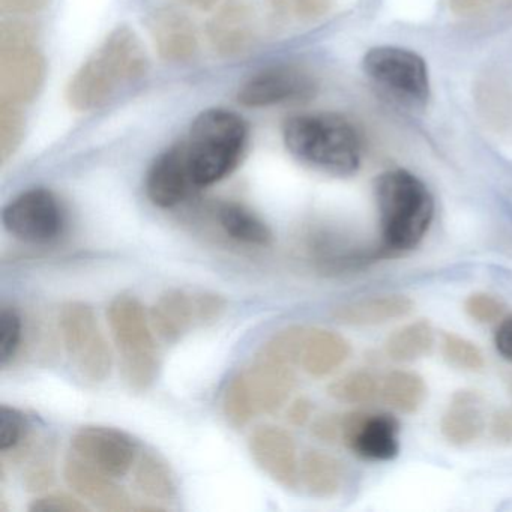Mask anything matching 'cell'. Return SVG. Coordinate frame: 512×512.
Here are the masks:
<instances>
[{
  "instance_id": "cell-1",
  "label": "cell",
  "mask_w": 512,
  "mask_h": 512,
  "mask_svg": "<svg viewBox=\"0 0 512 512\" xmlns=\"http://www.w3.org/2000/svg\"><path fill=\"white\" fill-rule=\"evenodd\" d=\"M148 70V53L142 41L133 29L119 26L76 71L65 98L77 112L100 109L122 86L142 79Z\"/></svg>"
},
{
  "instance_id": "cell-2",
  "label": "cell",
  "mask_w": 512,
  "mask_h": 512,
  "mask_svg": "<svg viewBox=\"0 0 512 512\" xmlns=\"http://www.w3.org/2000/svg\"><path fill=\"white\" fill-rule=\"evenodd\" d=\"M374 199L383 256H401L419 247L434 218L427 185L407 170H389L376 179Z\"/></svg>"
},
{
  "instance_id": "cell-3",
  "label": "cell",
  "mask_w": 512,
  "mask_h": 512,
  "mask_svg": "<svg viewBox=\"0 0 512 512\" xmlns=\"http://www.w3.org/2000/svg\"><path fill=\"white\" fill-rule=\"evenodd\" d=\"M287 151L307 166L334 176L355 175L361 166V140L337 113L302 115L284 125Z\"/></svg>"
},
{
  "instance_id": "cell-4",
  "label": "cell",
  "mask_w": 512,
  "mask_h": 512,
  "mask_svg": "<svg viewBox=\"0 0 512 512\" xmlns=\"http://www.w3.org/2000/svg\"><path fill=\"white\" fill-rule=\"evenodd\" d=\"M247 136L244 119L229 110H206L194 119L182 145L197 191L218 184L238 167Z\"/></svg>"
},
{
  "instance_id": "cell-5",
  "label": "cell",
  "mask_w": 512,
  "mask_h": 512,
  "mask_svg": "<svg viewBox=\"0 0 512 512\" xmlns=\"http://www.w3.org/2000/svg\"><path fill=\"white\" fill-rule=\"evenodd\" d=\"M107 317L125 382L134 391H146L154 385L161 367L157 332L151 317L142 302L131 295L116 296Z\"/></svg>"
},
{
  "instance_id": "cell-6",
  "label": "cell",
  "mask_w": 512,
  "mask_h": 512,
  "mask_svg": "<svg viewBox=\"0 0 512 512\" xmlns=\"http://www.w3.org/2000/svg\"><path fill=\"white\" fill-rule=\"evenodd\" d=\"M34 29L8 20L0 26V101L31 103L46 79V59L35 46Z\"/></svg>"
},
{
  "instance_id": "cell-7",
  "label": "cell",
  "mask_w": 512,
  "mask_h": 512,
  "mask_svg": "<svg viewBox=\"0 0 512 512\" xmlns=\"http://www.w3.org/2000/svg\"><path fill=\"white\" fill-rule=\"evenodd\" d=\"M59 328L77 373L88 382H104L112 373L113 356L92 307L85 302H68L62 307Z\"/></svg>"
},
{
  "instance_id": "cell-8",
  "label": "cell",
  "mask_w": 512,
  "mask_h": 512,
  "mask_svg": "<svg viewBox=\"0 0 512 512\" xmlns=\"http://www.w3.org/2000/svg\"><path fill=\"white\" fill-rule=\"evenodd\" d=\"M365 74L391 97L410 107H424L430 98L427 65L418 53L401 47H374L364 56Z\"/></svg>"
},
{
  "instance_id": "cell-9",
  "label": "cell",
  "mask_w": 512,
  "mask_h": 512,
  "mask_svg": "<svg viewBox=\"0 0 512 512\" xmlns=\"http://www.w3.org/2000/svg\"><path fill=\"white\" fill-rule=\"evenodd\" d=\"M226 307V299L217 293L170 290L158 298L149 317L161 340L176 343L194 329L217 322Z\"/></svg>"
},
{
  "instance_id": "cell-10",
  "label": "cell",
  "mask_w": 512,
  "mask_h": 512,
  "mask_svg": "<svg viewBox=\"0 0 512 512\" xmlns=\"http://www.w3.org/2000/svg\"><path fill=\"white\" fill-rule=\"evenodd\" d=\"M2 223L14 238L44 245L61 238L67 215L55 193L46 188H32L5 206Z\"/></svg>"
},
{
  "instance_id": "cell-11",
  "label": "cell",
  "mask_w": 512,
  "mask_h": 512,
  "mask_svg": "<svg viewBox=\"0 0 512 512\" xmlns=\"http://www.w3.org/2000/svg\"><path fill=\"white\" fill-rule=\"evenodd\" d=\"M313 74L299 65H272L251 76L238 92L239 104L262 109L289 101L310 100L316 94Z\"/></svg>"
},
{
  "instance_id": "cell-12",
  "label": "cell",
  "mask_w": 512,
  "mask_h": 512,
  "mask_svg": "<svg viewBox=\"0 0 512 512\" xmlns=\"http://www.w3.org/2000/svg\"><path fill=\"white\" fill-rule=\"evenodd\" d=\"M71 448L77 457L113 478L127 475L140 455L133 437L104 425H86L77 430Z\"/></svg>"
},
{
  "instance_id": "cell-13",
  "label": "cell",
  "mask_w": 512,
  "mask_h": 512,
  "mask_svg": "<svg viewBox=\"0 0 512 512\" xmlns=\"http://www.w3.org/2000/svg\"><path fill=\"white\" fill-rule=\"evenodd\" d=\"M341 443L362 460H394L401 448L400 422L389 413H344Z\"/></svg>"
},
{
  "instance_id": "cell-14",
  "label": "cell",
  "mask_w": 512,
  "mask_h": 512,
  "mask_svg": "<svg viewBox=\"0 0 512 512\" xmlns=\"http://www.w3.org/2000/svg\"><path fill=\"white\" fill-rule=\"evenodd\" d=\"M250 452L257 466L278 484L293 490L301 485L298 446L289 431L262 425L251 433Z\"/></svg>"
},
{
  "instance_id": "cell-15",
  "label": "cell",
  "mask_w": 512,
  "mask_h": 512,
  "mask_svg": "<svg viewBox=\"0 0 512 512\" xmlns=\"http://www.w3.org/2000/svg\"><path fill=\"white\" fill-rule=\"evenodd\" d=\"M259 17L253 5L241 0L223 5L206 26L209 43L218 55H241L259 40Z\"/></svg>"
},
{
  "instance_id": "cell-16",
  "label": "cell",
  "mask_w": 512,
  "mask_h": 512,
  "mask_svg": "<svg viewBox=\"0 0 512 512\" xmlns=\"http://www.w3.org/2000/svg\"><path fill=\"white\" fill-rule=\"evenodd\" d=\"M64 478L68 487L80 497L106 512L133 511L127 491L116 484L113 476L101 472L71 452L65 460Z\"/></svg>"
},
{
  "instance_id": "cell-17",
  "label": "cell",
  "mask_w": 512,
  "mask_h": 512,
  "mask_svg": "<svg viewBox=\"0 0 512 512\" xmlns=\"http://www.w3.org/2000/svg\"><path fill=\"white\" fill-rule=\"evenodd\" d=\"M196 191L182 142L161 154L146 176V194L158 208H175Z\"/></svg>"
},
{
  "instance_id": "cell-18",
  "label": "cell",
  "mask_w": 512,
  "mask_h": 512,
  "mask_svg": "<svg viewBox=\"0 0 512 512\" xmlns=\"http://www.w3.org/2000/svg\"><path fill=\"white\" fill-rule=\"evenodd\" d=\"M241 374L259 415L280 409L296 385L295 368L260 353Z\"/></svg>"
},
{
  "instance_id": "cell-19",
  "label": "cell",
  "mask_w": 512,
  "mask_h": 512,
  "mask_svg": "<svg viewBox=\"0 0 512 512\" xmlns=\"http://www.w3.org/2000/svg\"><path fill=\"white\" fill-rule=\"evenodd\" d=\"M149 34L158 56L170 64L190 61L199 47L193 22L173 8H163L152 14Z\"/></svg>"
},
{
  "instance_id": "cell-20",
  "label": "cell",
  "mask_w": 512,
  "mask_h": 512,
  "mask_svg": "<svg viewBox=\"0 0 512 512\" xmlns=\"http://www.w3.org/2000/svg\"><path fill=\"white\" fill-rule=\"evenodd\" d=\"M485 428L487 416L482 395L472 389L455 392L440 419L442 436L451 445L467 446L476 442Z\"/></svg>"
},
{
  "instance_id": "cell-21",
  "label": "cell",
  "mask_w": 512,
  "mask_h": 512,
  "mask_svg": "<svg viewBox=\"0 0 512 512\" xmlns=\"http://www.w3.org/2000/svg\"><path fill=\"white\" fill-rule=\"evenodd\" d=\"M352 353L349 341L322 328H305L299 350L298 367L313 377H325L334 373Z\"/></svg>"
},
{
  "instance_id": "cell-22",
  "label": "cell",
  "mask_w": 512,
  "mask_h": 512,
  "mask_svg": "<svg viewBox=\"0 0 512 512\" xmlns=\"http://www.w3.org/2000/svg\"><path fill=\"white\" fill-rule=\"evenodd\" d=\"M412 299L404 295H377L347 302L332 311L335 322L347 326H379L404 319L413 311Z\"/></svg>"
},
{
  "instance_id": "cell-23",
  "label": "cell",
  "mask_w": 512,
  "mask_h": 512,
  "mask_svg": "<svg viewBox=\"0 0 512 512\" xmlns=\"http://www.w3.org/2000/svg\"><path fill=\"white\" fill-rule=\"evenodd\" d=\"M217 220L227 238L239 244L266 247L274 238L268 224L241 203H221L217 209Z\"/></svg>"
},
{
  "instance_id": "cell-24",
  "label": "cell",
  "mask_w": 512,
  "mask_h": 512,
  "mask_svg": "<svg viewBox=\"0 0 512 512\" xmlns=\"http://www.w3.org/2000/svg\"><path fill=\"white\" fill-rule=\"evenodd\" d=\"M425 380L415 371L392 370L380 377L379 400L404 415L418 412L427 398Z\"/></svg>"
},
{
  "instance_id": "cell-25",
  "label": "cell",
  "mask_w": 512,
  "mask_h": 512,
  "mask_svg": "<svg viewBox=\"0 0 512 512\" xmlns=\"http://www.w3.org/2000/svg\"><path fill=\"white\" fill-rule=\"evenodd\" d=\"M344 467L334 455L308 451L301 458V485L316 497H332L341 490Z\"/></svg>"
},
{
  "instance_id": "cell-26",
  "label": "cell",
  "mask_w": 512,
  "mask_h": 512,
  "mask_svg": "<svg viewBox=\"0 0 512 512\" xmlns=\"http://www.w3.org/2000/svg\"><path fill=\"white\" fill-rule=\"evenodd\" d=\"M436 335L428 320L419 319L395 329L383 344L385 355L395 362H413L433 349Z\"/></svg>"
},
{
  "instance_id": "cell-27",
  "label": "cell",
  "mask_w": 512,
  "mask_h": 512,
  "mask_svg": "<svg viewBox=\"0 0 512 512\" xmlns=\"http://www.w3.org/2000/svg\"><path fill=\"white\" fill-rule=\"evenodd\" d=\"M134 484L151 500L169 502L176 496V481L166 461L152 452H143L134 464Z\"/></svg>"
},
{
  "instance_id": "cell-28",
  "label": "cell",
  "mask_w": 512,
  "mask_h": 512,
  "mask_svg": "<svg viewBox=\"0 0 512 512\" xmlns=\"http://www.w3.org/2000/svg\"><path fill=\"white\" fill-rule=\"evenodd\" d=\"M380 379L367 370L344 374L328 386L329 397L352 406H365L379 398Z\"/></svg>"
},
{
  "instance_id": "cell-29",
  "label": "cell",
  "mask_w": 512,
  "mask_h": 512,
  "mask_svg": "<svg viewBox=\"0 0 512 512\" xmlns=\"http://www.w3.org/2000/svg\"><path fill=\"white\" fill-rule=\"evenodd\" d=\"M479 112L494 128L508 127L512 121V95L503 83L485 80L476 94Z\"/></svg>"
},
{
  "instance_id": "cell-30",
  "label": "cell",
  "mask_w": 512,
  "mask_h": 512,
  "mask_svg": "<svg viewBox=\"0 0 512 512\" xmlns=\"http://www.w3.org/2000/svg\"><path fill=\"white\" fill-rule=\"evenodd\" d=\"M440 352L443 359L457 370L466 373H479L484 370L485 358L482 350L473 341L454 332H443L440 337Z\"/></svg>"
},
{
  "instance_id": "cell-31",
  "label": "cell",
  "mask_w": 512,
  "mask_h": 512,
  "mask_svg": "<svg viewBox=\"0 0 512 512\" xmlns=\"http://www.w3.org/2000/svg\"><path fill=\"white\" fill-rule=\"evenodd\" d=\"M223 413L227 421L238 428L250 424L259 415L241 373L230 380L224 391Z\"/></svg>"
},
{
  "instance_id": "cell-32",
  "label": "cell",
  "mask_w": 512,
  "mask_h": 512,
  "mask_svg": "<svg viewBox=\"0 0 512 512\" xmlns=\"http://www.w3.org/2000/svg\"><path fill=\"white\" fill-rule=\"evenodd\" d=\"M25 137V115L20 106L0 101V161L7 164L16 155Z\"/></svg>"
},
{
  "instance_id": "cell-33",
  "label": "cell",
  "mask_w": 512,
  "mask_h": 512,
  "mask_svg": "<svg viewBox=\"0 0 512 512\" xmlns=\"http://www.w3.org/2000/svg\"><path fill=\"white\" fill-rule=\"evenodd\" d=\"M272 19L316 20L331 10L332 0H265Z\"/></svg>"
},
{
  "instance_id": "cell-34",
  "label": "cell",
  "mask_w": 512,
  "mask_h": 512,
  "mask_svg": "<svg viewBox=\"0 0 512 512\" xmlns=\"http://www.w3.org/2000/svg\"><path fill=\"white\" fill-rule=\"evenodd\" d=\"M23 340L22 314L14 307H4L0 311V364L7 367L17 353Z\"/></svg>"
},
{
  "instance_id": "cell-35",
  "label": "cell",
  "mask_w": 512,
  "mask_h": 512,
  "mask_svg": "<svg viewBox=\"0 0 512 512\" xmlns=\"http://www.w3.org/2000/svg\"><path fill=\"white\" fill-rule=\"evenodd\" d=\"M28 421L20 410L10 406L0 407V451L16 449L25 440Z\"/></svg>"
},
{
  "instance_id": "cell-36",
  "label": "cell",
  "mask_w": 512,
  "mask_h": 512,
  "mask_svg": "<svg viewBox=\"0 0 512 512\" xmlns=\"http://www.w3.org/2000/svg\"><path fill=\"white\" fill-rule=\"evenodd\" d=\"M464 311L476 323L487 325V323L499 322L503 319L505 304L496 296L488 295V293H473L464 302Z\"/></svg>"
},
{
  "instance_id": "cell-37",
  "label": "cell",
  "mask_w": 512,
  "mask_h": 512,
  "mask_svg": "<svg viewBox=\"0 0 512 512\" xmlns=\"http://www.w3.org/2000/svg\"><path fill=\"white\" fill-rule=\"evenodd\" d=\"M80 497L71 496L68 493H47L32 500L29 511L32 512H85L88 506Z\"/></svg>"
},
{
  "instance_id": "cell-38",
  "label": "cell",
  "mask_w": 512,
  "mask_h": 512,
  "mask_svg": "<svg viewBox=\"0 0 512 512\" xmlns=\"http://www.w3.org/2000/svg\"><path fill=\"white\" fill-rule=\"evenodd\" d=\"M313 434L325 443L341 442L343 436V415H325L313 424Z\"/></svg>"
},
{
  "instance_id": "cell-39",
  "label": "cell",
  "mask_w": 512,
  "mask_h": 512,
  "mask_svg": "<svg viewBox=\"0 0 512 512\" xmlns=\"http://www.w3.org/2000/svg\"><path fill=\"white\" fill-rule=\"evenodd\" d=\"M488 430L494 442L503 446H512V409L499 410L491 416Z\"/></svg>"
},
{
  "instance_id": "cell-40",
  "label": "cell",
  "mask_w": 512,
  "mask_h": 512,
  "mask_svg": "<svg viewBox=\"0 0 512 512\" xmlns=\"http://www.w3.org/2000/svg\"><path fill=\"white\" fill-rule=\"evenodd\" d=\"M494 347L505 361L512 364V316L503 317L494 332Z\"/></svg>"
},
{
  "instance_id": "cell-41",
  "label": "cell",
  "mask_w": 512,
  "mask_h": 512,
  "mask_svg": "<svg viewBox=\"0 0 512 512\" xmlns=\"http://www.w3.org/2000/svg\"><path fill=\"white\" fill-rule=\"evenodd\" d=\"M499 0H449L452 13L457 16L472 17L487 13Z\"/></svg>"
},
{
  "instance_id": "cell-42",
  "label": "cell",
  "mask_w": 512,
  "mask_h": 512,
  "mask_svg": "<svg viewBox=\"0 0 512 512\" xmlns=\"http://www.w3.org/2000/svg\"><path fill=\"white\" fill-rule=\"evenodd\" d=\"M49 0H0L4 14H35L47 7Z\"/></svg>"
},
{
  "instance_id": "cell-43",
  "label": "cell",
  "mask_w": 512,
  "mask_h": 512,
  "mask_svg": "<svg viewBox=\"0 0 512 512\" xmlns=\"http://www.w3.org/2000/svg\"><path fill=\"white\" fill-rule=\"evenodd\" d=\"M313 415V404L307 398H299L290 406L287 416L293 425H305Z\"/></svg>"
},
{
  "instance_id": "cell-44",
  "label": "cell",
  "mask_w": 512,
  "mask_h": 512,
  "mask_svg": "<svg viewBox=\"0 0 512 512\" xmlns=\"http://www.w3.org/2000/svg\"><path fill=\"white\" fill-rule=\"evenodd\" d=\"M53 475L46 467H38V469L32 470L28 475V485L31 490H43L44 487L50 485L52 482Z\"/></svg>"
},
{
  "instance_id": "cell-45",
  "label": "cell",
  "mask_w": 512,
  "mask_h": 512,
  "mask_svg": "<svg viewBox=\"0 0 512 512\" xmlns=\"http://www.w3.org/2000/svg\"><path fill=\"white\" fill-rule=\"evenodd\" d=\"M184 4L190 5V7L197 8V10H211L220 0H182Z\"/></svg>"
},
{
  "instance_id": "cell-46",
  "label": "cell",
  "mask_w": 512,
  "mask_h": 512,
  "mask_svg": "<svg viewBox=\"0 0 512 512\" xmlns=\"http://www.w3.org/2000/svg\"><path fill=\"white\" fill-rule=\"evenodd\" d=\"M509 389H511V394H512V379H511V385H509Z\"/></svg>"
}]
</instances>
